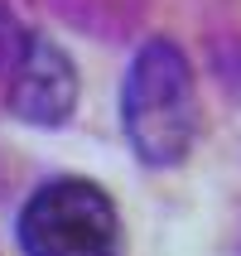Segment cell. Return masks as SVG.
I'll use <instances>...</instances> for the list:
<instances>
[{
  "label": "cell",
  "instance_id": "6da1fadb",
  "mask_svg": "<svg viewBox=\"0 0 241 256\" xmlns=\"http://www.w3.org/2000/svg\"><path fill=\"white\" fill-rule=\"evenodd\" d=\"M121 126L130 150L150 170H169L193 150L198 82H193L188 54L174 39H150L135 48L121 82Z\"/></svg>",
  "mask_w": 241,
  "mask_h": 256
},
{
  "label": "cell",
  "instance_id": "7a4b0ae2",
  "mask_svg": "<svg viewBox=\"0 0 241 256\" xmlns=\"http://www.w3.org/2000/svg\"><path fill=\"white\" fill-rule=\"evenodd\" d=\"M14 237L24 256H116L121 218L101 184L63 174L24 198Z\"/></svg>",
  "mask_w": 241,
  "mask_h": 256
},
{
  "label": "cell",
  "instance_id": "3957f363",
  "mask_svg": "<svg viewBox=\"0 0 241 256\" xmlns=\"http://www.w3.org/2000/svg\"><path fill=\"white\" fill-rule=\"evenodd\" d=\"M77 106V68L48 34H24V48L10 68V112L24 126L53 130Z\"/></svg>",
  "mask_w": 241,
  "mask_h": 256
},
{
  "label": "cell",
  "instance_id": "277c9868",
  "mask_svg": "<svg viewBox=\"0 0 241 256\" xmlns=\"http://www.w3.org/2000/svg\"><path fill=\"white\" fill-rule=\"evenodd\" d=\"M19 48H24V29H19V20H14L5 5H0V72H10V68H14Z\"/></svg>",
  "mask_w": 241,
  "mask_h": 256
}]
</instances>
